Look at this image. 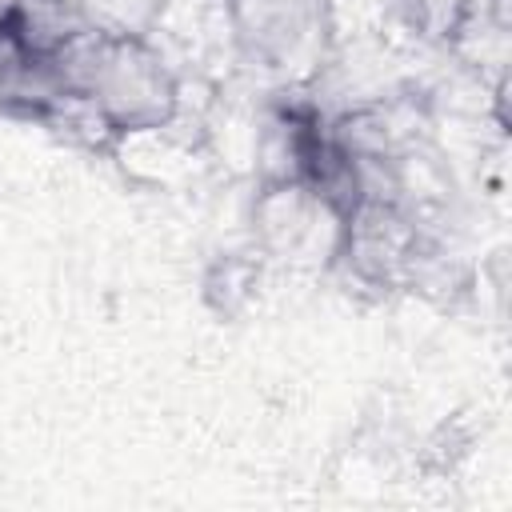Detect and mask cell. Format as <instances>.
<instances>
[{
  "mask_svg": "<svg viewBox=\"0 0 512 512\" xmlns=\"http://www.w3.org/2000/svg\"><path fill=\"white\" fill-rule=\"evenodd\" d=\"M472 12H476L472 0H400V16L408 32H416L428 44H444V48L460 40Z\"/></svg>",
  "mask_w": 512,
  "mask_h": 512,
  "instance_id": "5b68a950",
  "label": "cell"
},
{
  "mask_svg": "<svg viewBox=\"0 0 512 512\" xmlns=\"http://www.w3.org/2000/svg\"><path fill=\"white\" fill-rule=\"evenodd\" d=\"M84 100H92L112 124V132L124 140L168 132L184 108V88L148 36L132 28H112Z\"/></svg>",
  "mask_w": 512,
  "mask_h": 512,
  "instance_id": "6da1fadb",
  "label": "cell"
},
{
  "mask_svg": "<svg viewBox=\"0 0 512 512\" xmlns=\"http://www.w3.org/2000/svg\"><path fill=\"white\" fill-rule=\"evenodd\" d=\"M320 224H336L300 180H260L252 200V236L264 256L296 260L320 240Z\"/></svg>",
  "mask_w": 512,
  "mask_h": 512,
  "instance_id": "3957f363",
  "label": "cell"
},
{
  "mask_svg": "<svg viewBox=\"0 0 512 512\" xmlns=\"http://www.w3.org/2000/svg\"><path fill=\"white\" fill-rule=\"evenodd\" d=\"M236 56L284 84L312 80L332 52V0H224Z\"/></svg>",
  "mask_w": 512,
  "mask_h": 512,
  "instance_id": "7a4b0ae2",
  "label": "cell"
},
{
  "mask_svg": "<svg viewBox=\"0 0 512 512\" xmlns=\"http://www.w3.org/2000/svg\"><path fill=\"white\" fill-rule=\"evenodd\" d=\"M256 288H260V260L244 252H220L216 260H208L200 276L204 304L224 320H236L256 300Z\"/></svg>",
  "mask_w": 512,
  "mask_h": 512,
  "instance_id": "277c9868",
  "label": "cell"
}]
</instances>
